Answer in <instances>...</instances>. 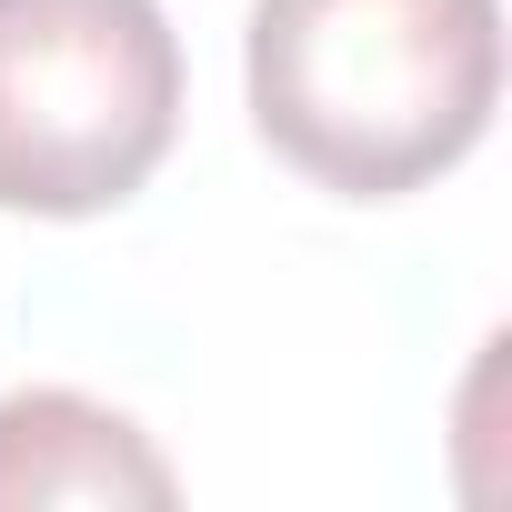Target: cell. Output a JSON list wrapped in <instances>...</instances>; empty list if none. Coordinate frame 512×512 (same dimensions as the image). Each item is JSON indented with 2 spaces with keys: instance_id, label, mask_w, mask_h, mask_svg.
I'll return each mask as SVG.
<instances>
[{
  "instance_id": "6da1fadb",
  "label": "cell",
  "mask_w": 512,
  "mask_h": 512,
  "mask_svg": "<svg viewBox=\"0 0 512 512\" xmlns=\"http://www.w3.org/2000/svg\"><path fill=\"white\" fill-rule=\"evenodd\" d=\"M241 81L302 181L402 201L492 131L502 0H251Z\"/></svg>"
},
{
  "instance_id": "7a4b0ae2",
  "label": "cell",
  "mask_w": 512,
  "mask_h": 512,
  "mask_svg": "<svg viewBox=\"0 0 512 512\" xmlns=\"http://www.w3.org/2000/svg\"><path fill=\"white\" fill-rule=\"evenodd\" d=\"M181 131L161 0H0V211H121Z\"/></svg>"
},
{
  "instance_id": "3957f363",
  "label": "cell",
  "mask_w": 512,
  "mask_h": 512,
  "mask_svg": "<svg viewBox=\"0 0 512 512\" xmlns=\"http://www.w3.org/2000/svg\"><path fill=\"white\" fill-rule=\"evenodd\" d=\"M11 502H171V462L141 422L81 392H11L0 402V512Z\"/></svg>"
}]
</instances>
